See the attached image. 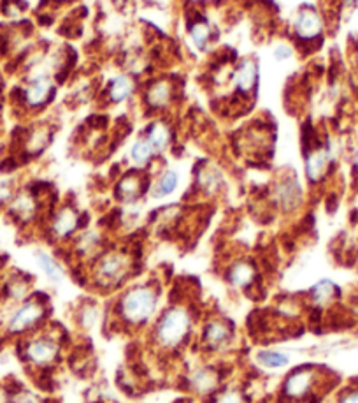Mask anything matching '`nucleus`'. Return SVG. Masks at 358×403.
<instances>
[{
  "label": "nucleus",
  "instance_id": "19",
  "mask_svg": "<svg viewBox=\"0 0 358 403\" xmlns=\"http://www.w3.org/2000/svg\"><path fill=\"white\" fill-rule=\"evenodd\" d=\"M208 403H249V396L242 384L225 382L218 391L209 396Z\"/></svg>",
  "mask_w": 358,
  "mask_h": 403
},
{
  "label": "nucleus",
  "instance_id": "14",
  "mask_svg": "<svg viewBox=\"0 0 358 403\" xmlns=\"http://www.w3.org/2000/svg\"><path fill=\"white\" fill-rule=\"evenodd\" d=\"M341 289L328 278L323 280H318L307 294H305V301L311 305V308H316V310H325L327 307H330L334 301L339 300Z\"/></svg>",
  "mask_w": 358,
  "mask_h": 403
},
{
  "label": "nucleus",
  "instance_id": "4",
  "mask_svg": "<svg viewBox=\"0 0 358 403\" xmlns=\"http://www.w3.org/2000/svg\"><path fill=\"white\" fill-rule=\"evenodd\" d=\"M51 298L42 291H34L27 300L12 305L2 324V335L8 340H19L32 335L49 323Z\"/></svg>",
  "mask_w": 358,
  "mask_h": 403
},
{
  "label": "nucleus",
  "instance_id": "18",
  "mask_svg": "<svg viewBox=\"0 0 358 403\" xmlns=\"http://www.w3.org/2000/svg\"><path fill=\"white\" fill-rule=\"evenodd\" d=\"M255 361L260 368L269 370V372H278V370H285L290 365V356L283 350L260 349L255 356Z\"/></svg>",
  "mask_w": 358,
  "mask_h": 403
},
{
  "label": "nucleus",
  "instance_id": "32",
  "mask_svg": "<svg viewBox=\"0 0 358 403\" xmlns=\"http://www.w3.org/2000/svg\"><path fill=\"white\" fill-rule=\"evenodd\" d=\"M292 48L290 46H287V44H278L274 48V58L276 60H288V58L292 57Z\"/></svg>",
  "mask_w": 358,
  "mask_h": 403
},
{
  "label": "nucleus",
  "instance_id": "31",
  "mask_svg": "<svg viewBox=\"0 0 358 403\" xmlns=\"http://www.w3.org/2000/svg\"><path fill=\"white\" fill-rule=\"evenodd\" d=\"M336 403H358V386L357 388H350L344 393H341Z\"/></svg>",
  "mask_w": 358,
  "mask_h": 403
},
{
  "label": "nucleus",
  "instance_id": "27",
  "mask_svg": "<svg viewBox=\"0 0 358 403\" xmlns=\"http://www.w3.org/2000/svg\"><path fill=\"white\" fill-rule=\"evenodd\" d=\"M190 37H192L197 50L200 51L206 50L209 44V39H211V31H209L208 23L197 22L195 25H192V27H190Z\"/></svg>",
  "mask_w": 358,
  "mask_h": 403
},
{
  "label": "nucleus",
  "instance_id": "3",
  "mask_svg": "<svg viewBox=\"0 0 358 403\" xmlns=\"http://www.w3.org/2000/svg\"><path fill=\"white\" fill-rule=\"evenodd\" d=\"M67 336L69 333L64 326L49 320L32 335L15 340L16 356L28 370L30 377L53 375L55 368L60 366L65 358Z\"/></svg>",
  "mask_w": 358,
  "mask_h": 403
},
{
  "label": "nucleus",
  "instance_id": "1",
  "mask_svg": "<svg viewBox=\"0 0 358 403\" xmlns=\"http://www.w3.org/2000/svg\"><path fill=\"white\" fill-rule=\"evenodd\" d=\"M162 293L159 280L134 282L125 286L109 303L107 326L127 335L146 333L162 310Z\"/></svg>",
  "mask_w": 358,
  "mask_h": 403
},
{
  "label": "nucleus",
  "instance_id": "16",
  "mask_svg": "<svg viewBox=\"0 0 358 403\" xmlns=\"http://www.w3.org/2000/svg\"><path fill=\"white\" fill-rule=\"evenodd\" d=\"M321 31H323V22L314 9H302L295 18V34L302 41H313L320 37Z\"/></svg>",
  "mask_w": 358,
  "mask_h": 403
},
{
  "label": "nucleus",
  "instance_id": "10",
  "mask_svg": "<svg viewBox=\"0 0 358 403\" xmlns=\"http://www.w3.org/2000/svg\"><path fill=\"white\" fill-rule=\"evenodd\" d=\"M34 278L23 271H12L6 277V280L0 284V303L16 305L19 301L27 300L34 293Z\"/></svg>",
  "mask_w": 358,
  "mask_h": 403
},
{
  "label": "nucleus",
  "instance_id": "15",
  "mask_svg": "<svg viewBox=\"0 0 358 403\" xmlns=\"http://www.w3.org/2000/svg\"><path fill=\"white\" fill-rule=\"evenodd\" d=\"M98 319H100V307L95 298H83L75 303L74 312H72V320H74L75 327L80 331H91L97 326Z\"/></svg>",
  "mask_w": 358,
  "mask_h": 403
},
{
  "label": "nucleus",
  "instance_id": "20",
  "mask_svg": "<svg viewBox=\"0 0 358 403\" xmlns=\"http://www.w3.org/2000/svg\"><path fill=\"white\" fill-rule=\"evenodd\" d=\"M258 83V65L257 62L244 60L238 67L234 74V85L239 92H251Z\"/></svg>",
  "mask_w": 358,
  "mask_h": 403
},
{
  "label": "nucleus",
  "instance_id": "2",
  "mask_svg": "<svg viewBox=\"0 0 358 403\" xmlns=\"http://www.w3.org/2000/svg\"><path fill=\"white\" fill-rule=\"evenodd\" d=\"M200 319L193 301L170 300L146 331L153 352L162 358H177L195 342Z\"/></svg>",
  "mask_w": 358,
  "mask_h": 403
},
{
  "label": "nucleus",
  "instance_id": "17",
  "mask_svg": "<svg viewBox=\"0 0 358 403\" xmlns=\"http://www.w3.org/2000/svg\"><path fill=\"white\" fill-rule=\"evenodd\" d=\"M276 203L283 209H292L295 206H298L301 203V187L295 180H281V182L276 185Z\"/></svg>",
  "mask_w": 358,
  "mask_h": 403
},
{
  "label": "nucleus",
  "instance_id": "21",
  "mask_svg": "<svg viewBox=\"0 0 358 403\" xmlns=\"http://www.w3.org/2000/svg\"><path fill=\"white\" fill-rule=\"evenodd\" d=\"M35 261H37V266L41 268V271L44 273V277L48 278L51 284H62L65 278V270L57 259L53 257L48 252H35Z\"/></svg>",
  "mask_w": 358,
  "mask_h": 403
},
{
  "label": "nucleus",
  "instance_id": "24",
  "mask_svg": "<svg viewBox=\"0 0 358 403\" xmlns=\"http://www.w3.org/2000/svg\"><path fill=\"white\" fill-rule=\"evenodd\" d=\"M146 141L151 145V148L155 150V153H163L170 145V132L169 127L162 122H155L153 126H150L146 132Z\"/></svg>",
  "mask_w": 358,
  "mask_h": 403
},
{
  "label": "nucleus",
  "instance_id": "8",
  "mask_svg": "<svg viewBox=\"0 0 358 403\" xmlns=\"http://www.w3.org/2000/svg\"><path fill=\"white\" fill-rule=\"evenodd\" d=\"M226 382L225 366L216 363H199L183 375V386L200 398H209Z\"/></svg>",
  "mask_w": 358,
  "mask_h": 403
},
{
  "label": "nucleus",
  "instance_id": "9",
  "mask_svg": "<svg viewBox=\"0 0 358 403\" xmlns=\"http://www.w3.org/2000/svg\"><path fill=\"white\" fill-rule=\"evenodd\" d=\"M226 286L246 296H255L260 287V273L257 264L249 259H238L225 271Z\"/></svg>",
  "mask_w": 358,
  "mask_h": 403
},
{
  "label": "nucleus",
  "instance_id": "5",
  "mask_svg": "<svg viewBox=\"0 0 358 403\" xmlns=\"http://www.w3.org/2000/svg\"><path fill=\"white\" fill-rule=\"evenodd\" d=\"M136 277V261L127 252H102L93 261L88 282H91L93 293L100 296H111L120 293Z\"/></svg>",
  "mask_w": 358,
  "mask_h": 403
},
{
  "label": "nucleus",
  "instance_id": "23",
  "mask_svg": "<svg viewBox=\"0 0 358 403\" xmlns=\"http://www.w3.org/2000/svg\"><path fill=\"white\" fill-rule=\"evenodd\" d=\"M116 192H118V198H120L121 201H125V203L136 201V199H139V196L144 192L143 180H141L139 175L130 173V175H127L120 183H118Z\"/></svg>",
  "mask_w": 358,
  "mask_h": 403
},
{
  "label": "nucleus",
  "instance_id": "26",
  "mask_svg": "<svg viewBox=\"0 0 358 403\" xmlns=\"http://www.w3.org/2000/svg\"><path fill=\"white\" fill-rule=\"evenodd\" d=\"M134 83L127 76H118L109 85V97L113 103H123L132 96Z\"/></svg>",
  "mask_w": 358,
  "mask_h": 403
},
{
  "label": "nucleus",
  "instance_id": "22",
  "mask_svg": "<svg viewBox=\"0 0 358 403\" xmlns=\"http://www.w3.org/2000/svg\"><path fill=\"white\" fill-rule=\"evenodd\" d=\"M177 185H179V175L174 169H165L159 178L153 183V189H151V196L155 199L167 198V196H172L176 192Z\"/></svg>",
  "mask_w": 358,
  "mask_h": 403
},
{
  "label": "nucleus",
  "instance_id": "29",
  "mask_svg": "<svg viewBox=\"0 0 358 403\" xmlns=\"http://www.w3.org/2000/svg\"><path fill=\"white\" fill-rule=\"evenodd\" d=\"M8 403H41V400L30 391H25L23 384L15 382V388L9 391L8 395Z\"/></svg>",
  "mask_w": 358,
  "mask_h": 403
},
{
  "label": "nucleus",
  "instance_id": "12",
  "mask_svg": "<svg viewBox=\"0 0 358 403\" xmlns=\"http://www.w3.org/2000/svg\"><path fill=\"white\" fill-rule=\"evenodd\" d=\"M332 162V152L328 148H316L311 150L304 160V171L307 182L316 185L323 182V178L328 173V166Z\"/></svg>",
  "mask_w": 358,
  "mask_h": 403
},
{
  "label": "nucleus",
  "instance_id": "6",
  "mask_svg": "<svg viewBox=\"0 0 358 403\" xmlns=\"http://www.w3.org/2000/svg\"><path fill=\"white\" fill-rule=\"evenodd\" d=\"M238 327L234 320L223 314H206L199 323L195 335V347L206 358H220L235 345Z\"/></svg>",
  "mask_w": 358,
  "mask_h": 403
},
{
  "label": "nucleus",
  "instance_id": "11",
  "mask_svg": "<svg viewBox=\"0 0 358 403\" xmlns=\"http://www.w3.org/2000/svg\"><path fill=\"white\" fill-rule=\"evenodd\" d=\"M80 228L81 215L74 206L69 205L57 209V213H55L53 217H51V222H49V232L57 240H67V238H71V236H74L75 232L80 231Z\"/></svg>",
  "mask_w": 358,
  "mask_h": 403
},
{
  "label": "nucleus",
  "instance_id": "30",
  "mask_svg": "<svg viewBox=\"0 0 358 403\" xmlns=\"http://www.w3.org/2000/svg\"><path fill=\"white\" fill-rule=\"evenodd\" d=\"M16 187L11 178H0V208L8 206L16 196Z\"/></svg>",
  "mask_w": 358,
  "mask_h": 403
},
{
  "label": "nucleus",
  "instance_id": "7",
  "mask_svg": "<svg viewBox=\"0 0 358 403\" xmlns=\"http://www.w3.org/2000/svg\"><path fill=\"white\" fill-rule=\"evenodd\" d=\"M328 370L321 365H298L288 370L279 384V398L287 403H302L313 400L318 388L330 386Z\"/></svg>",
  "mask_w": 358,
  "mask_h": 403
},
{
  "label": "nucleus",
  "instance_id": "13",
  "mask_svg": "<svg viewBox=\"0 0 358 403\" xmlns=\"http://www.w3.org/2000/svg\"><path fill=\"white\" fill-rule=\"evenodd\" d=\"M51 92H53V83L48 76H35L28 80L27 87L23 88V103L28 108H41L51 99Z\"/></svg>",
  "mask_w": 358,
  "mask_h": 403
},
{
  "label": "nucleus",
  "instance_id": "33",
  "mask_svg": "<svg viewBox=\"0 0 358 403\" xmlns=\"http://www.w3.org/2000/svg\"><path fill=\"white\" fill-rule=\"evenodd\" d=\"M353 168H355V171L358 173V146H357V150H355V153H353Z\"/></svg>",
  "mask_w": 358,
  "mask_h": 403
},
{
  "label": "nucleus",
  "instance_id": "28",
  "mask_svg": "<svg viewBox=\"0 0 358 403\" xmlns=\"http://www.w3.org/2000/svg\"><path fill=\"white\" fill-rule=\"evenodd\" d=\"M147 99H150L151 106L155 108H163L170 99V88L167 83H156L155 87L151 88L150 94H147Z\"/></svg>",
  "mask_w": 358,
  "mask_h": 403
},
{
  "label": "nucleus",
  "instance_id": "25",
  "mask_svg": "<svg viewBox=\"0 0 358 403\" xmlns=\"http://www.w3.org/2000/svg\"><path fill=\"white\" fill-rule=\"evenodd\" d=\"M155 155H156L155 150L151 148V145L146 141V137L137 139L132 145V148H130V159H132V162L136 164V166H139V168L147 166Z\"/></svg>",
  "mask_w": 358,
  "mask_h": 403
}]
</instances>
